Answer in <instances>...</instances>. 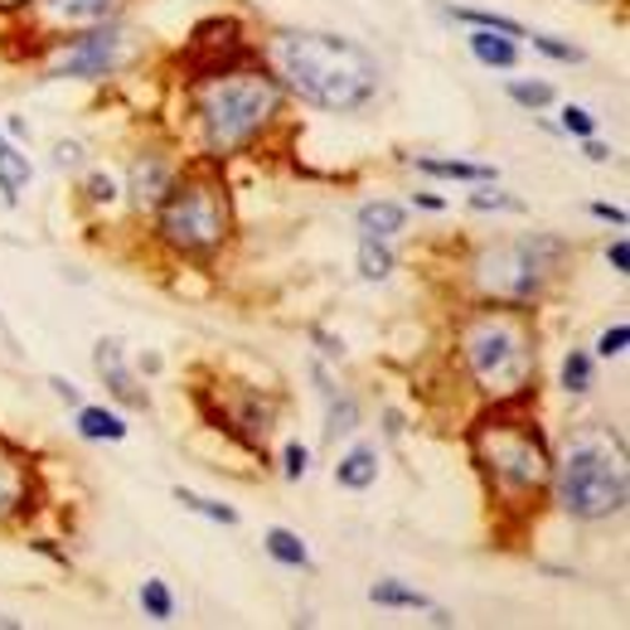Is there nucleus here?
I'll return each mask as SVG.
<instances>
[{
  "instance_id": "47",
  "label": "nucleus",
  "mask_w": 630,
  "mask_h": 630,
  "mask_svg": "<svg viewBox=\"0 0 630 630\" xmlns=\"http://www.w3.org/2000/svg\"><path fill=\"white\" fill-rule=\"evenodd\" d=\"M137 364H141V373H160V354H141Z\"/></svg>"
},
{
  "instance_id": "5",
  "label": "nucleus",
  "mask_w": 630,
  "mask_h": 630,
  "mask_svg": "<svg viewBox=\"0 0 630 630\" xmlns=\"http://www.w3.org/2000/svg\"><path fill=\"white\" fill-rule=\"evenodd\" d=\"M553 500L572 524H607L621 519L630 504V466H626V437L607 418L578 422L568 447L553 451Z\"/></svg>"
},
{
  "instance_id": "32",
  "label": "nucleus",
  "mask_w": 630,
  "mask_h": 630,
  "mask_svg": "<svg viewBox=\"0 0 630 630\" xmlns=\"http://www.w3.org/2000/svg\"><path fill=\"white\" fill-rule=\"evenodd\" d=\"M558 131H562V137H578V141L597 137V112H587V107H578V102H568V107H562V117H558Z\"/></svg>"
},
{
  "instance_id": "25",
  "label": "nucleus",
  "mask_w": 630,
  "mask_h": 630,
  "mask_svg": "<svg viewBox=\"0 0 630 630\" xmlns=\"http://www.w3.org/2000/svg\"><path fill=\"white\" fill-rule=\"evenodd\" d=\"M326 403H330V412H326V447H334L340 437H354L359 432V418H364V412H359V398L354 393H340V388H334Z\"/></svg>"
},
{
  "instance_id": "34",
  "label": "nucleus",
  "mask_w": 630,
  "mask_h": 630,
  "mask_svg": "<svg viewBox=\"0 0 630 630\" xmlns=\"http://www.w3.org/2000/svg\"><path fill=\"white\" fill-rule=\"evenodd\" d=\"M83 199H92V204H117V199H122V184H117V176H107V170H92L83 180Z\"/></svg>"
},
{
  "instance_id": "28",
  "label": "nucleus",
  "mask_w": 630,
  "mask_h": 630,
  "mask_svg": "<svg viewBox=\"0 0 630 630\" xmlns=\"http://www.w3.org/2000/svg\"><path fill=\"white\" fill-rule=\"evenodd\" d=\"M509 102L524 107V112H548V107L558 102V88L548 83V78H509Z\"/></svg>"
},
{
  "instance_id": "15",
  "label": "nucleus",
  "mask_w": 630,
  "mask_h": 630,
  "mask_svg": "<svg viewBox=\"0 0 630 630\" xmlns=\"http://www.w3.org/2000/svg\"><path fill=\"white\" fill-rule=\"evenodd\" d=\"M354 223H359V238H383V243H393L408 228V204H398V199H369V204H359Z\"/></svg>"
},
{
  "instance_id": "22",
  "label": "nucleus",
  "mask_w": 630,
  "mask_h": 630,
  "mask_svg": "<svg viewBox=\"0 0 630 630\" xmlns=\"http://www.w3.org/2000/svg\"><path fill=\"white\" fill-rule=\"evenodd\" d=\"M441 16L456 20V24H466V30H494V34H509V39H519L524 44V24L519 20H509L500 16V10H476V6H441Z\"/></svg>"
},
{
  "instance_id": "41",
  "label": "nucleus",
  "mask_w": 630,
  "mask_h": 630,
  "mask_svg": "<svg viewBox=\"0 0 630 630\" xmlns=\"http://www.w3.org/2000/svg\"><path fill=\"white\" fill-rule=\"evenodd\" d=\"M582 156H587V160H592V166H611V156H616V151H611V146H607V141H597V137H587V141H582Z\"/></svg>"
},
{
  "instance_id": "48",
  "label": "nucleus",
  "mask_w": 630,
  "mask_h": 630,
  "mask_svg": "<svg viewBox=\"0 0 630 630\" xmlns=\"http://www.w3.org/2000/svg\"><path fill=\"white\" fill-rule=\"evenodd\" d=\"M30 0H0V16H16V10H24Z\"/></svg>"
},
{
  "instance_id": "24",
  "label": "nucleus",
  "mask_w": 630,
  "mask_h": 630,
  "mask_svg": "<svg viewBox=\"0 0 630 630\" xmlns=\"http://www.w3.org/2000/svg\"><path fill=\"white\" fill-rule=\"evenodd\" d=\"M369 601H373V607H383V611H427V607H432V597L418 592V587H408V582H398V578L373 582Z\"/></svg>"
},
{
  "instance_id": "51",
  "label": "nucleus",
  "mask_w": 630,
  "mask_h": 630,
  "mask_svg": "<svg viewBox=\"0 0 630 630\" xmlns=\"http://www.w3.org/2000/svg\"><path fill=\"white\" fill-rule=\"evenodd\" d=\"M582 6H611V0H582Z\"/></svg>"
},
{
  "instance_id": "19",
  "label": "nucleus",
  "mask_w": 630,
  "mask_h": 630,
  "mask_svg": "<svg viewBox=\"0 0 630 630\" xmlns=\"http://www.w3.org/2000/svg\"><path fill=\"white\" fill-rule=\"evenodd\" d=\"M73 427L83 441H127V432H131V422L107 403H78Z\"/></svg>"
},
{
  "instance_id": "38",
  "label": "nucleus",
  "mask_w": 630,
  "mask_h": 630,
  "mask_svg": "<svg viewBox=\"0 0 630 630\" xmlns=\"http://www.w3.org/2000/svg\"><path fill=\"white\" fill-rule=\"evenodd\" d=\"M53 166H59V170H78V166H83V146H78V141H59V146H53Z\"/></svg>"
},
{
  "instance_id": "40",
  "label": "nucleus",
  "mask_w": 630,
  "mask_h": 630,
  "mask_svg": "<svg viewBox=\"0 0 630 630\" xmlns=\"http://www.w3.org/2000/svg\"><path fill=\"white\" fill-rule=\"evenodd\" d=\"M592 219L611 223V228H626V223H630V219H626V209H621V204H607V199H592Z\"/></svg>"
},
{
  "instance_id": "17",
  "label": "nucleus",
  "mask_w": 630,
  "mask_h": 630,
  "mask_svg": "<svg viewBox=\"0 0 630 630\" xmlns=\"http://www.w3.org/2000/svg\"><path fill=\"white\" fill-rule=\"evenodd\" d=\"M408 166L418 176H432V180H461V184H486V180H500L494 166H480V160H441V156H408Z\"/></svg>"
},
{
  "instance_id": "46",
  "label": "nucleus",
  "mask_w": 630,
  "mask_h": 630,
  "mask_svg": "<svg viewBox=\"0 0 630 630\" xmlns=\"http://www.w3.org/2000/svg\"><path fill=\"white\" fill-rule=\"evenodd\" d=\"M10 137L24 141V137H30V122H24V117H10Z\"/></svg>"
},
{
  "instance_id": "45",
  "label": "nucleus",
  "mask_w": 630,
  "mask_h": 630,
  "mask_svg": "<svg viewBox=\"0 0 630 630\" xmlns=\"http://www.w3.org/2000/svg\"><path fill=\"white\" fill-rule=\"evenodd\" d=\"M311 379H316V388H320V393H334V383H330V373H326V364H311Z\"/></svg>"
},
{
  "instance_id": "7",
  "label": "nucleus",
  "mask_w": 630,
  "mask_h": 630,
  "mask_svg": "<svg viewBox=\"0 0 630 630\" xmlns=\"http://www.w3.org/2000/svg\"><path fill=\"white\" fill-rule=\"evenodd\" d=\"M572 262V243L558 233H519L486 243L471 262L476 301H514V306H539L553 291V277Z\"/></svg>"
},
{
  "instance_id": "4",
  "label": "nucleus",
  "mask_w": 630,
  "mask_h": 630,
  "mask_svg": "<svg viewBox=\"0 0 630 630\" xmlns=\"http://www.w3.org/2000/svg\"><path fill=\"white\" fill-rule=\"evenodd\" d=\"M184 102L194 112L199 146L204 160H223L252 151L267 131L281 122L287 112V88L277 83V73L262 63V53L252 63H238L219 78H199L184 83Z\"/></svg>"
},
{
  "instance_id": "33",
  "label": "nucleus",
  "mask_w": 630,
  "mask_h": 630,
  "mask_svg": "<svg viewBox=\"0 0 630 630\" xmlns=\"http://www.w3.org/2000/svg\"><path fill=\"white\" fill-rule=\"evenodd\" d=\"M626 344H630V326H626V320H616V326H607V330L597 334L592 359H621V354H626Z\"/></svg>"
},
{
  "instance_id": "43",
  "label": "nucleus",
  "mask_w": 630,
  "mask_h": 630,
  "mask_svg": "<svg viewBox=\"0 0 630 630\" xmlns=\"http://www.w3.org/2000/svg\"><path fill=\"white\" fill-rule=\"evenodd\" d=\"M412 209H427V213H447V199H441V194H418V190H412Z\"/></svg>"
},
{
  "instance_id": "39",
  "label": "nucleus",
  "mask_w": 630,
  "mask_h": 630,
  "mask_svg": "<svg viewBox=\"0 0 630 630\" xmlns=\"http://www.w3.org/2000/svg\"><path fill=\"white\" fill-rule=\"evenodd\" d=\"M49 393L59 398V403H69V408H78V403H83V393H78V383L59 379V373H49Z\"/></svg>"
},
{
  "instance_id": "35",
  "label": "nucleus",
  "mask_w": 630,
  "mask_h": 630,
  "mask_svg": "<svg viewBox=\"0 0 630 630\" xmlns=\"http://www.w3.org/2000/svg\"><path fill=\"white\" fill-rule=\"evenodd\" d=\"M311 471V447H301V441H287V451H281V476L287 480H301Z\"/></svg>"
},
{
  "instance_id": "50",
  "label": "nucleus",
  "mask_w": 630,
  "mask_h": 630,
  "mask_svg": "<svg viewBox=\"0 0 630 630\" xmlns=\"http://www.w3.org/2000/svg\"><path fill=\"white\" fill-rule=\"evenodd\" d=\"M0 630H20V621H10V616H0Z\"/></svg>"
},
{
  "instance_id": "31",
  "label": "nucleus",
  "mask_w": 630,
  "mask_h": 630,
  "mask_svg": "<svg viewBox=\"0 0 630 630\" xmlns=\"http://www.w3.org/2000/svg\"><path fill=\"white\" fill-rule=\"evenodd\" d=\"M524 39L533 44V53H548V59H558V63H587V49L568 44V39H553V34H539V30H529Z\"/></svg>"
},
{
  "instance_id": "26",
  "label": "nucleus",
  "mask_w": 630,
  "mask_h": 630,
  "mask_svg": "<svg viewBox=\"0 0 630 630\" xmlns=\"http://www.w3.org/2000/svg\"><path fill=\"white\" fill-rule=\"evenodd\" d=\"M354 267H359V277L364 281H388L398 272V258H393V248H388L383 238H359Z\"/></svg>"
},
{
  "instance_id": "27",
  "label": "nucleus",
  "mask_w": 630,
  "mask_h": 630,
  "mask_svg": "<svg viewBox=\"0 0 630 630\" xmlns=\"http://www.w3.org/2000/svg\"><path fill=\"white\" fill-rule=\"evenodd\" d=\"M176 500H180V509H190V514L209 519V524H223V529H238V524H243V514H238L233 504L209 500V494H194V490H184V486H176Z\"/></svg>"
},
{
  "instance_id": "18",
  "label": "nucleus",
  "mask_w": 630,
  "mask_h": 630,
  "mask_svg": "<svg viewBox=\"0 0 630 630\" xmlns=\"http://www.w3.org/2000/svg\"><path fill=\"white\" fill-rule=\"evenodd\" d=\"M379 480V447L373 441H359L334 461V486L340 490H369Z\"/></svg>"
},
{
  "instance_id": "42",
  "label": "nucleus",
  "mask_w": 630,
  "mask_h": 630,
  "mask_svg": "<svg viewBox=\"0 0 630 630\" xmlns=\"http://www.w3.org/2000/svg\"><path fill=\"white\" fill-rule=\"evenodd\" d=\"M30 548H34V553H44V558H53V562H59V568H73V558L63 553V548H53L49 539H30Z\"/></svg>"
},
{
  "instance_id": "20",
  "label": "nucleus",
  "mask_w": 630,
  "mask_h": 630,
  "mask_svg": "<svg viewBox=\"0 0 630 630\" xmlns=\"http://www.w3.org/2000/svg\"><path fill=\"white\" fill-rule=\"evenodd\" d=\"M30 180H34L30 156L0 131V199H6V204H20V194L30 190Z\"/></svg>"
},
{
  "instance_id": "21",
  "label": "nucleus",
  "mask_w": 630,
  "mask_h": 630,
  "mask_svg": "<svg viewBox=\"0 0 630 630\" xmlns=\"http://www.w3.org/2000/svg\"><path fill=\"white\" fill-rule=\"evenodd\" d=\"M262 548H267V558L277 562V568H291V572H311L316 562H311V548H306L301 533H291L287 524H272L262 533Z\"/></svg>"
},
{
  "instance_id": "29",
  "label": "nucleus",
  "mask_w": 630,
  "mask_h": 630,
  "mask_svg": "<svg viewBox=\"0 0 630 630\" xmlns=\"http://www.w3.org/2000/svg\"><path fill=\"white\" fill-rule=\"evenodd\" d=\"M137 601H141V611L151 616L156 626H170V621H176V592H170L166 578H146L141 592H137Z\"/></svg>"
},
{
  "instance_id": "30",
  "label": "nucleus",
  "mask_w": 630,
  "mask_h": 630,
  "mask_svg": "<svg viewBox=\"0 0 630 630\" xmlns=\"http://www.w3.org/2000/svg\"><path fill=\"white\" fill-rule=\"evenodd\" d=\"M466 209H476V213H524V199H514L509 190H494V180H486V184H476L471 190Z\"/></svg>"
},
{
  "instance_id": "10",
  "label": "nucleus",
  "mask_w": 630,
  "mask_h": 630,
  "mask_svg": "<svg viewBox=\"0 0 630 630\" xmlns=\"http://www.w3.org/2000/svg\"><path fill=\"white\" fill-rule=\"evenodd\" d=\"M258 59V44L248 39V30L238 24L233 16H209L199 20L190 39L180 44L176 63H180V78L184 83H199V78H219L238 63H252Z\"/></svg>"
},
{
  "instance_id": "1",
  "label": "nucleus",
  "mask_w": 630,
  "mask_h": 630,
  "mask_svg": "<svg viewBox=\"0 0 630 630\" xmlns=\"http://www.w3.org/2000/svg\"><path fill=\"white\" fill-rule=\"evenodd\" d=\"M529 403L533 398L486 403L476 422H466V451H471L480 490L504 524L539 519V509L548 504V480H553V447Z\"/></svg>"
},
{
  "instance_id": "16",
  "label": "nucleus",
  "mask_w": 630,
  "mask_h": 630,
  "mask_svg": "<svg viewBox=\"0 0 630 630\" xmlns=\"http://www.w3.org/2000/svg\"><path fill=\"white\" fill-rule=\"evenodd\" d=\"M466 49H471V59L480 63V69H490V73L519 69V39H509V34L471 30V34H466Z\"/></svg>"
},
{
  "instance_id": "8",
  "label": "nucleus",
  "mask_w": 630,
  "mask_h": 630,
  "mask_svg": "<svg viewBox=\"0 0 630 630\" xmlns=\"http://www.w3.org/2000/svg\"><path fill=\"white\" fill-rule=\"evenodd\" d=\"M194 408L204 412V422L213 432H223L228 441H238L243 451H262L277 432L281 418V398L262 393V388H243V383H194Z\"/></svg>"
},
{
  "instance_id": "23",
  "label": "nucleus",
  "mask_w": 630,
  "mask_h": 630,
  "mask_svg": "<svg viewBox=\"0 0 630 630\" xmlns=\"http://www.w3.org/2000/svg\"><path fill=\"white\" fill-rule=\"evenodd\" d=\"M592 383H597V359H592V350H578V344H572V350L562 354L558 388L568 398H587V393H592Z\"/></svg>"
},
{
  "instance_id": "6",
  "label": "nucleus",
  "mask_w": 630,
  "mask_h": 630,
  "mask_svg": "<svg viewBox=\"0 0 630 630\" xmlns=\"http://www.w3.org/2000/svg\"><path fill=\"white\" fill-rule=\"evenodd\" d=\"M233 228H238L233 190H228L219 160H204V156L180 166L170 190L151 209V233L170 258L213 262L233 243Z\"/></svg>"
},
{
  "instance_id": "3",
  "label": "nucleus",
  "mask_w": 630,
  "mask_h": 630,
  "mask_svg": "<svg viewBox=\"0 0 630 630\" xmlns=\"http://www.w3.org/2000/svg\"><path fill=\"white\" fill-rule=\"evenodd\" d=\"M456 359L486 403H514L539 388V326L533 306L471 301L456 316Z\"/></svg>"
},
{
  "instance_id": "2",
  "label": "nucleus",
  "mask_w": 630,
  "mask_h": 630,
  "mask_svg": "<svg viewBox=\"0 0 630 630\" xmlns=\"http://www.w3.org/2000/svg\"><path fill=\"white\" fill-rule=\"evenodd\" d=\"M262 63L277 73L287 98H301L306 107L334 117H359L379 102L383 92V63L350 34L330 30H277L258 44Z\"/></svg>"
},
{
  "instance_id": "44",
  "label": "nucleus",
  "mask_w": 630,
  "mask_h": 630,
  "mask_svg": "<svg viewBox=\"0 0 630 630\" xmlns=\"http://www.w3.org/2000/svg\"><path fill=\"white\" fill-rule=\"evenodd\" d=\"M427 626L451 630V626H456V611H447V607H437V601H432V607H427Z\"/></svg>"
},
{
  "instance_id": "36",
  "label": "nucleus",
  "mask_w": 630,
  "mask_h": 630,
  "mask_svg": "<svg viewBox=\"0 0 630 630\" xmlns=\"http://www.w3.org/2000/svg\"><path fill=\"white\" fill-rule=\"evenodd\" d=\"M306 334L320 344V354H326V359H344V340H340V334H330L326 326H306Z\"/></svg>"
},
{
  "instance_id": "13",
  "label": "nucleus",
  "mask_w": 630,
  "mask_h": 630,
  "mask_svg": "<svg viewBox=\"0 0 630 630\" xmlns=\"http://www.w3.org/2000/svg\"><path fill=\"white\" fill-rule=\"evenodd\" d=\"M180 160H170V151H141L137 160H131V176H127V190H131V204H137L141 213H151L160 204V194L170 190V180H176Z\"/></svg>"
},
{
  "instance_id": "14",
  "label": "nucleus",
  "mask_w": 630,
  "mask_h": 630,
  "mask_svg": "<svg viewBox=\"0 0 630 630\" xmlns=\"http://www.w3.org/2000/svg\"><path fill=\"white\" fill-rule=\"evenodd\" d=\"M30 6H34V20L44 24H78V30H88V24L122 20L131 0H30Z\"/></svg>"
},
{
  "instance_id": "12",
  "label": "nucleus",
  "mask_w": 630,
  "mask_h": 630,
  "mask_svg": "<svg viewBox=\"0 0 630 630\" xmlns=\"http://www.w3.org/2000/svg\"><path fill=\"white\" fill-rule=\"evenodd\" d=\"M92 364H98V379L102 388L117 398L122 408L131 412H151V393L137 383V373L127 369V354H122V340H98L92 344Z\"/></svg>"
},
{
  "instance_id": "37",
  "label": "nucleus",
  "mask_w": 630,
  "mask_h": 630,
  "mask_svg": "<svg viewBox=\"0 0 630 630\" xmlns=\"http://www.w3.org/2000/svg\"><path fill=\"white\" fill-rule=\"evenodd\" d=\"M607 262H611V272H616V277H626V272H630V243H626V233H616L611 243H607Z\"/></svg>"
},
{
  "instance_id": "9",
  "label": "nucleus",
  "mask_w": 630,
  "mask_h": 630,
  "mask_svg": "<svg viewBox=\"0 0 630 630\" xmlns=\"http://www.w3.org/2000/svg\"><path fill=\"white\" fill-rule=\"evenodd\" d=\"M131 59V34L122 20H107V24H88L69 39H53L49 59H44V78L53 83H102V78H117Z\"/></svg>"
},
{
  "instance_id": "11",
  "label": "nucleus",
  "mask_w": 630,
  "mask_h": 630,
  "mask_svg": "<svg viewBox=\"0 0 630 630\" xmlns=\"http://www.w3.org/2000/svg\"><path fill=\"white\" fill-rule=\"evenodd\" d=\"M39 466L20 441L0 437V529L20 524L39 509Z\"/></svg>"
},
{
  "instance_id": "49",
  "label": "nucleus",
  "mask_w": 630,
  "mask_h": 630,
  "mask_svg": "<svg viewBox=\"0 0 630 630\" xmlns=\"http://www.w3.org/2000/svg\"><path fill=\"white\" fill-rule=\"evenodd\" d=\"M0 340H6V344H10V350H16V330H10V326H6V316H0Z\"/></svg>"
}]
</instances>
